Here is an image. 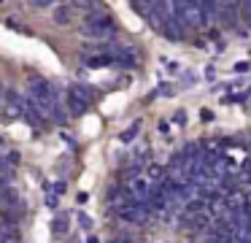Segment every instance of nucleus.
Returning a JSON list of instances; mask_svg holds the SVG:
<instances>
[{
	"instance_id": "obj_1",
	"label": "nucleus",
	"mask_w": 251,
	"mask_h": 243,
	"mask_svg": "<svg viewBox=\"0 0 251 243\" xmlns=\"http://www.w3.org/2000/svg\"><path fill=\"white\" fill-rule=\"evenodd\" d=\"M114 32H116V25L105 11H92V14L87 16V22H84V27H81L84 38H111Z\"/></svg>"
},
{
	"instance_id": "obj_2",
	"label": "nucleus",
	"mask_w": 251,
	"mask_h": 243,
	"mask_svg": "<svg viewBox=\"0 0 251 243\" xmlns=\"http://www.w3.org/2000/svg\"><path fill=\"white\" fill-rule=\"evenodd\" d=\"M25 97L19 95L17 89H8L6 97H3V103H0V116L6 119V122H14V119L25 116Z\"/></svg>"
},
{
	"instance_id": "obj_3",
	"label": "nucleus",
	"mask_w": 251,
	"mask_h": 243,
	"mask_svg": "<svg viewBox=\"0 0 251 243\" xmlns=\"http://www.w3.org/2000/svg\"><path fill=\"white\" fill-rule=\"evenodd\" d=\"M65 103H68V108H71V113H73V116H81V113L89 108V103H92V95H89V89H87V86L73 84L71 89H68Z\"/></svg>"
},
{
	"instance_id": "obj_4",
	"label": "nucleus",
	"mask_w": 251,
	"mask_h": 243,
	"mask_svg": "<svg viewBox=\"0 0 251 243\" xmlns=\"http://www.w3.org/2000/svg\"><path fill=\"white\" fill-rule=\"evenodd\" d=\"M127 194H130L132 203H149V197H151V184L143 181V178H135L127 187Z\"/></svg>"
},
{
	"instance_id": "obj_5",
	"label": "nucleus",
	"mask_w": 251,
	"mask_h": 243,
	"mask_svg": "<svg viewBox=\"0 0 251 243\" xmlns=\"http://www.w3.org/2000/svg\"><path fill=\"white\" fill-rule=\"evenodd\" d=\"M149 214H151V208H149V203H130L125 211H122V219L127 221H135V224H141V221L149 219Z\"/></svg>"
},
{
	"instance_id": "obj_6",
	"label": "nucleus",
	"mask_w": 251,
	"mask_h": 243,
	"mask_svg": "<svg viewBox=\"0 0 251 243\" xmlns=\"http://www.w3.org/2000/svg\"><path fill=\"white\" fill-rule=\"evenodd\" d=\"M162 35L168 38V41H181V35H184V27H181L176 19H170V22H165Z\"/></svg>"
},
{
	"instance_id": "obj_7",
	"label": "nucleus",
	"mask_w": 251,
	"mask_h": 243,
	"mask_svg": "<svg viewBox=\"0 0 251 243\" xmlns=\"http://www.w3.org/2000/svg\"><path fill=\"white\" fill-rule=\"evenodd\" d=\"M73 11H76V5H57V8H54V22H57V25H71V22H73Z\"/></svg>"
},
{
	"instance_id": "obj_8",
	"label": "nucleus",
	"mask_w": 251,
	"mask_h": 243,
	"mask_svg": "<svg viewBox=\"0 0 251 243\" xmlns=\"http://www.w3.org/2000/svg\"><path fill=\"white\" fill-rule=\"evenodd\" d=\"M84 62L89 68H105V65H114L116 59H114V52H108V54H98V57H84Z\"/></svg>"
},
{
	"instance_id": "obj_9",
	"label": "nucleus",
	"mask_w": 251,
	"mask_h": 243,
	"mask_svg": "<svg viewBox=\"0 0 251 243\" xmlns=\"http://www.w3.org/2000/svg\"><path fill=\"white\" fill-rule=\"evenodd\" d=\"M138 130H141V122H135V124H132V127H127L125 133L119 135V140H122V143H130V140H135Z\"/></svg>"
},
{
	"instance_id": "obj_10",
	"label": "nucleus",
	"mask_w": 251,
	"mask_h": 243,
	"mask_svg": "<svg viewBox=\"0 0 251 243\" xmlns=\"http://www.w3.org/2000/svg\"><path fill=\"white\" fill-rule=\"evenodd\" d=\"M65 230H68V219H54V232L57 235H62Z\"/></svg>"
},
{
	"instance_id": "obj_11",
	"label": "nucleus",
	"mask_w": 251,
	"mask_h": 243,
	"mask_svg": "<svg viewBox=\"0 0 251 243\" xmlns=\"http://www.w3.org/2000/svg\"><path fill=\"white\" fill-rule=\"evenodd\" d=\"M78 224H81L84 230H92V219H89L87 214H78Z\"/></svg>"
},
{
	"instance_id": "obj_12",
	"label": "nucleus",
	"mask_w": 251,
	"mask_h": 243,
	"mask_svg": "<svg viewBox=\"0 0 251 243\" xmlns=\"http://www.w3.org/2000/svg\"><path fill=\"white\" fill-rule=\"evenodd\" d=\"M149 176L151 178H165V170H159L157 165H149Z\"/></svg>"
},
{
	"instance_id": "obj_13",
	"label": "nucleus",
	"mask_w": 251,
	"mask_h": 243,
	"mask_svg": "<svg viewBox=\"0 0 251 243\" xmlns=\"http://www.w3.org/2000/svg\"><path fill=\"white\" fill-rule=\"evenodd\" d=\"M240 11H243V19L251 25V0H249V3H243V5H240Z\"/></svg>"
},
{
	"instance_id": "obj_14",
	"label": "nucleus",
	"mask_w": 251,
	"mask_h": 243,
	"mask_svg": "<svg viewBox=\"0 0 251 243\" xmlns=\"http://www.w3.org/2000/svg\"><path fill=\"white\" fill-rule=\"evenodd\" d=\"M200 208H202V203H200V200H195V203H189V205H186V214H197Z\"/></svg>"
},
{
	"instance_id": "obj_15",
	"label": "nucleus",
	"mask_w": 251,
	"mask_h": 243,
	"mask_svg": "<svg viewBox=\"0 0 251 243\" xmlns=\"http://www.w3.org/2000/svg\"><path fill=\"white\" fill-rule=\"evenodd\" d=\"M8 173H11V167L6 165V160H0V178H6Z\"/></svg>"
},
{
	"instance_id": "obj_16",
	"label": "nucleus",
	"mask_w": 251,
	"mask_h": 243,
	"mask_svg": "<svg viewBox=\"0 0 251 243\" xmlns=\"http://www.w3.org/2000/svg\"><path fill=\"white\" fill-rule=\"evenodd\" d=\"M200 119H202V122H211V119H213V111H208V108H202V111H200Z\"/></svg>"
},
{
	"instance_id": "obj_17",
	"label": "nucleus",
	"mask_w": 251,
	"mask_h": 243,
	"mask_svg": "<svg viewBox=\"0 0 251 243\" xmlns=\"http://www.w3.org/2000/svg\"><path fill=\"white\" fill-rule=\"evenodd\" d=\"M176 124H186V113H184V111L176 113Z\"/></svg>"
},
{
	"instance_id": "obj_18",
	"label": "nucleus",
	"mask_w": 251,
	"mask_h": 243,
	"mask_svg": "<svg viewBox=\"0 0 251 243\" xmlns=\"http://www.w3.org/2000/svg\"><path fill=\"white\" fill-rule=\"evenodd\" d=\"M235 70H238V73H246V70H249V62H238V65H235Z\"/></svg>"
},
{
	"instance_id": "obj_19",
	"label": "nucleus",
	"mask_w": 251,
	"mask_h": 243,
	"mask_svg": "<svg viewBox=\"0 0 251 243\" xmlns=\"http://www.w3.org/2000/svg\"><path fill=\"white\" fill-rule=\"evenodd\" d=\"M3 97H6V89H3V81H0V103H3Z\"/></svg>"
},
{
	"instance_id": "obj_20",
	"label": "nucleus",
	"mask_w": 251,
	"mask_h": 243,
	"mask_svg": "<svg viewBox=\"0 0 251 243\" xmlns=\"http://www.w3.org/2000/svg\"><path fill=\"white\" fill-rule=\"evenodd\" d=\"M87 243H100V241H98V238H89V241H87Z\"/></svg>"
},
{
	"instance_id": "obj_21",
	"label": "nucleus",
	"mask_w": 251,
	"mask_h": 243,
	"mask_svg": "<svg viewBox=\"0 0 251 243\" xmlns=\"http://www.w3.org/2000/svg\"><path fill=\"white\" fill-rule=\"evenodd\" d=\"M246 95H249V97H251V86H249V92H246Z\"/></svg>"
}]
</instances>
